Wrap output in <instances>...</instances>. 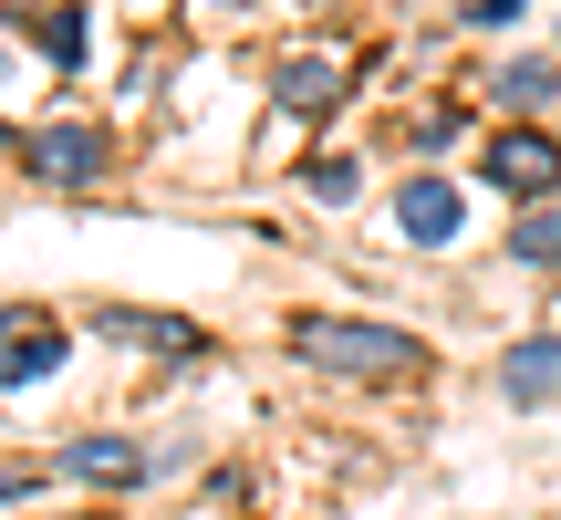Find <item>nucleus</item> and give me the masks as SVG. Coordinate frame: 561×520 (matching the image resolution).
Masks as SVG:
<instances>
[{"instance_id":"f257e3e1","label":"nucleus","mask_w":561,"mask_h":520,"mask_svg":"<svg viewBox=\"0 0 561 520\" xmlns=\"http://www.w3.org/2000/svg\"><path fill=\"white\" fill-rule=\"evenodd\" d=\"M301 364H333V375H416V334L396 323H354V313H301L291 323Z\"/></svg>"},{"instance_id":"f03ea898","label":"nucleus","mask_w":561,"mask_h":520,"mask_svg":"<svg viewBox=\"0 0 561 520\" xmlns=\"http://www.w3.org/2000/svg\"><path fill=\"white\" fill-rule=\"evenodd\" d=\"M489 188H510V199H551V188H561V136L510 125V136L489 146Z\"/></svg>"},{"instance_id":"7ed1b4c3","label":"nucleus","mask_w":561,"mask_h":520,"mask_svg":"<svg viewBox=\"0 0 561 520\" xmlns=\"http://www.w3.org/2000/svg\"><path fill=\"white\" fill-rule=\"evenodd\" d=\"M396 229H405L416 250H447V240L468 229V199H458V188L437 178V167H416V178L396 188Z\"/></svg>"},{"instance_id":"20e7f679","label":"nucleus","mask_w":561,"mask_h":520,"mask_svg":"<svg viewBox=\"0 0 561 520\" xmlns=\"http://www.w3.org/2000/svg\"><path fill=\"white\" fill-rule=\"evenodd\" d=\"M32 178L94 188V178H104V136H94V125H42V136H32Z\"/></svg>"},{"instance_id":"39448f33","label":"nucleus","mask_w":561,"mask_h":520,"mask_svg":"<svg viewBox=\"0 0 561 520\" xmlns=\"http://www.w3.org/2000/svg\"><path fill=\"white\" fill-rule=\"evenodd\" d=\"M500 396L510 406H551L561 396V334H520L500 354Z\"/></svg>"},{"instance_id":"423d86ee","label":"nucleus","mask_w":561,"mask_h":520,"mask_svg":"<svg viewBox=\"0 0 561 520\" xmlns=\"http://www.w3.org/2000/svg\"><path fill=\"white\" fill-rule=\"evenodd\" d=\"M53 468H62V479H146V459H136L125 438H73Z\"/></svg>"},{"instance_id":"0eeeda50","label":"nucleus","mask_w":561,"mask_h":520,"mask_svg":"<svg viewBox=\"0 0 561 520\" xmlns=\"http://www.w3.org/2000/svg\"><path fill=\"white\" fill-rule=\"evenodd\" d=\"M333 94H343V63H322V53H291V63H280V104H291V115H322Z\"/></svg>"},{"instance_id":"6e6552de","label":"nucleus","mask_w":561,"mask_h":520,"mask_svg":"<svg viewBox=\"0 0 561 520\" xmlns=\"http://www.w3.org/2000/svg\"><path fill=\"white\" fill-rule=\"evenodd\" d=\"M104 334H125V343H157V354H198V323H178V313H104Z\"/></svg>"},{"instance_id":"1a4fd4ad","label":"nucleus","mask_w":561,"mask_h":520,"mask_svg":"<svg viewBox=\"0 0 561 520\" xmlns=\"http://www.w3.org/2000/svg\"><path fill=\"white\" fill-rule=\"evenodd\" d=\"M489 94H500L510 115H541V104H561V74H551V63H500Z\"/></svg>"},{"instance_id":"9d476101","label":"nucleus","mask_w":561,"mask_h":520,"mask_svg":"<svg viewBox=\"0 0 561 520\" xmlns=\"http://www.w3.org/2000/svg\"><path fill=\"white\" fill-rule=\"evenodd\" d=\"M32 42H42V63H53V74H73V63H83V11H73V0H62V11H42Z\"/></svg>"},{"instance_id":"9b49d317","label":"nucleus","mask_w":561,"mask_h":520,"mask_svg":"<svg viewBox=\"0 0 561 520\" xmlns=\"http://www.w3.org/2000/svg\"><path fill=\"white\" fill-rule=\"evenodd\" d=\"M62 364V334H21L11 354H0V385H32V375H53Z\"/></svg>"},{"instance_id":"f8f14e48","label":"nucleus","mask_w":561,"mask_h":520,"mask_svg":"<svg viewBox=\"0 0 561 520\" xmlns=\"http://www.w3.org/2000/svg\"><path fill=\"white\" fill-rule=\"evenodd\" d=\"M510 260H551L561 271V208H530V219L510 229Z\"/></svg>"},{"instance_id":"ddd939ff","label":"nucleus","mask_w":561,"mask_h":520,"mask_svg":"<svg viewBox=\"0 0 561 520\" xmlns=\"http://www.w3.org/2000/svg\"><path fill=\"white\" fill-rule=\"evenodd\" d=\"M354 188H364L354 157H312V199H354Z\"/></svg>"},{"instance_id":"4468645a","label":"nucleus","mask_w":561,"mask_h":520,"mask_svg":"<svg viewBox=\"0 0 561 520\" xmlns=\"http://www.w3.org/2000/svg\"><path fill=\"white\" fill-rule=\"evenodd\" d=\"M0 146H11V125H0Z\"/></svg>"}]
</instances>
